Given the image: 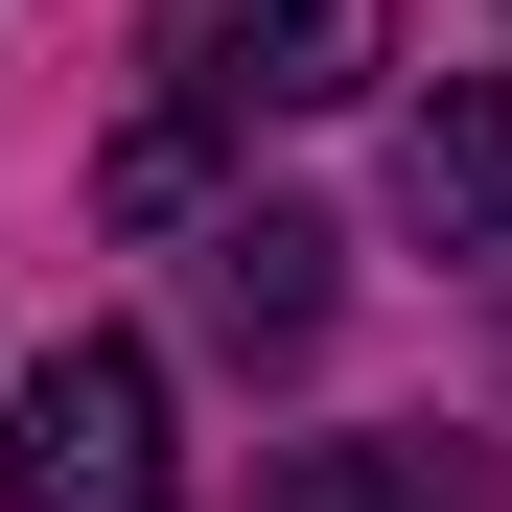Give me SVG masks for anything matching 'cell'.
I'll list each match as a JSON object with an SVG mask.
<instances>
[{
  "label": "cell",
  "instance_id": "4",
  "mask_svg": "<svg viewBox=\"0 0 512 512\" xmlns=\"http://www.w3.org/2000/svg\"><path fill=\"white\" fill-rule=\"evenodd\" d=\"M187 303L233 326V350H303V326H326V210H233L187 256Z\"/></svg>",
  "mask_w": 512,
  "mask_h": 512
},
{
  "label": "cell",
  "instance_id": "3",
  "mask_svg": "<svg viewBox=\"0 0 512 512\" xmlns=\"http://www.w3.org/2000/svg\"><path fill=\"white\" fill-rule=\"evenodd\" d=\"M396 210L443 233V256H512V94H466V70H443V94L396 117Z\"/></svg>",
  "mask_w": 512,
  "mask_h": 512
},
{
  "label": "cell",
  "instance_id": "5",
  "mask_svg": "<svg viewBox=\"0 0 512 512\" xmlns=\"http://www.w3.org/2000/svg\"><path fill=\"white\" fill-rule=\"evenodd\" d=\"M280 512H512V489H489V443L396 419V443H303V466H280Z\"/></svg>",
  "mask_w": 512,
  "mask_h": 512
},
{
  "label": "cell",
  "instance_id": "2",
  "mask_svg": "<svg viewBox=\"0 0 512 512\" xmlns=\"http://www.w3.org/2000/svg\"><path fill=\"white\" fill-rule=\"evenodd\" d=\"M163 117H326L373 94V0H140Z\"/></svg>",
  "mask_w": 512,
  "mask_h": 512
},
{
  "label": "cell",
  "instance_id": "1",
  "mask_svg": "<svg viewBox=\"0 0 512 512\" xmlns=\"http://www.w3.org/2000/svg\"><path fill=\"white\" fill-rule=\"evenodd\" d=\"M163 350L140 326H70V350L0 396V512H163Z\"/></svg>",
  "mask_w": 512,
  "mask_h": 512
}]
</instances>
